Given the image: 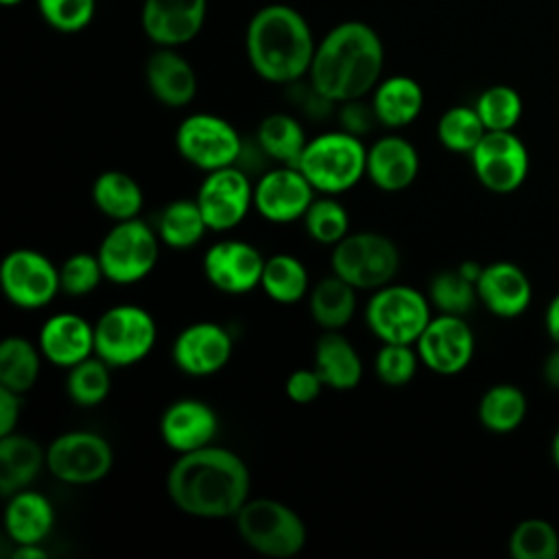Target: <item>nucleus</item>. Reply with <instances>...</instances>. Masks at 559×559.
I'll list each match as a JSON object with an SVG mask.
<instances>
[{"mask_svg":"<svg viewBox=\"0 0 559 559\" xmlns=\"http://www.w3.org/2000/svg\"><path fill=\"white\" fill-rule=\"evenodd\" d=\"M314 48L310 24L290 4H264L247 24V59L253 72L269 83L290 85L308 76Z\"/></svg>","mask_w":559,"mask_h":559,"instance_id":"3","label":"nucleus"},{"mask_svg":"<svg viewBox=\"0 0 559 559\" xmlns=\"http://www.w3.org/2000/svg\"><path fill=\"white\" fill-rule=\"evenodd\" d=\"M207 229L210 227L197 199L170 201L157 216V236L162 245L177 251H186L199 245Z\"/></svg>","mask_w":559,"mask_h":559,"instance_id":"32","label":"nucleus"},{"mask_svg":"<svg viewBox=\"0 0 559 559\" xmlns=\"http://www.w3.org/2000/svg\"><path fill=\"white\" fill-rule=\"evenodd\" d=\"M526 417V395L515 384H493L478 402V419L491 432H511Z\"/></svg>","mask_w":559,"mask_h":559,"instance_id":"35","label":"nucleus"},{"mask_svg":"<svg viewBox=\"0 0 559 559\" xmlns=\"http://www.w3.org/2000/svg\"><path fill=\"white\" fill-rule=\"evenodd\" d=\"M304 227L314 242L334 247L349 234V214L334 194H321L304 214Z\"/></svg>","mask_w":559,"mask_h":559,"instance_id":"38","label":"nucleus"},{"mask_svg":"<svg viewBox=\"0 0 559 559\" xmlns=\"http://www.w3.org/2000/svg\"><path fill=\"white\" fill-rule=\"evenodd\" d=\"M251 476L247 463L231 450L205 445L179 454L166 474L170 502L194 518H234L249 500Z\"/></svg>","mask_w":559,"mask_h":559,"instance_id":"1","label":"nucleus"},{"mask_svg":"<svg viewBox=\"0 0 559 559\" xmlns=\"http://www.w3.org/2000/svg\"><path fill=\"white\" fill-rule=\"evenodd\" d=\"M544 323H546L548 336L555 341V345H559V293L550 299V304L546 308Z\"/></svg>","mask_w":559,"mask_h":559,"instance_id":"49","label":"nucleus"},{"mask_svg":"<svg viewBox=\"0 0 559 559\" xmlns=\"http://www.w3.org/2000/svg\"><path fill=\"white\" fill-rule=\"evenodd\" d=\"M218 432L216 411L197 397L175 400L159 419V435L164 443L177 452L186 454L205 448L214 441Z\"/></svg>","mask_w":559,"mask_h":559,"instance_id":"20","label":"nucleus"},{"mask_svg":"<svg viewBox=\"0 0 559 559\" xmlns=\"http://www.w3.org/2000/svg\"><path fill=\"white\" fill-rule=\"evenodd\" d=\"M487 131H513L522 116V98L509 85H491L474 103Z\"/></svg>","mask_w":559,"mask_h":559,"instance_id":"41","label":"nucleus"},{"mask_svg":"<svg viewBox=\"0 0 559 559\" xmlns=\"http://www.w3.org/2000/svg\"><path fill=\"white\" fill-rule=\"evenodd\" d=\"M430 319V299L406 284L373 290L365 306V323L380 343L415 345Z\"/></svg>","mask_w":559,"mask_h":559,"instance_id":"9","label":"nucleus"},{"mask_svg":"<svg viewBox=\"0 0 559 559\" xmlns=\"http://www.w3.org/2000/svg\"><path fill=\"white\" fill-rule=\"evenodd\" d=\"M207 17V0H144L140 24L155 46L179 48L192 41Z\"/></svg>","mask_w":559,"mask_h":559,"instance_id":"19","label":"nucleus"},{"mask_svg":"<svg viewBox=\"0 0 559 559\" xmlns=\"http://www.w3.org/2000/svg\"><path fill=\"white\" fill-rule=\"evenodd\" d=\"M314 188L297 166L269 168L253 183V207L271 223H293L304 218L314 201Z\"/></svg>","mask_w":559,"mask_h":559,"instance_id":"16","label":"nucleus"},{"mask_svg":"<svg viewBox=\"0 0 559 559\" xmlns=\"http://www.w3.org/2000/svg\"><path fill=\"white\" fill-rule=\"evenodd\" d=\"M4 297L24 310H39L61 293L59 269L35 249H13L0 264Z\"/></svg>","mask_w":559,"mask_h":559,"instance_id":"12","label":"nucleus"},{"mask_svg":"<svg viewBox=\"0 0 559 559\" xmlns=\"http://www.w3.org/2000/svg\"><path fill=\"white\" fill-rule=\"evenodd\" d=\"M332 273L356 290H378L400 271L397 245L378 231H349L332 247Z\"/></svg>","mask_w":559,"mask_h":559,"instance_id":"7","label":"nucleus"},{"mask_svg":"<svg viewBox=\"0 0 559 559\" xmlns=\"http://www.w3.org/2000/svg\"><path fill=\"white\" fill-rule=\"evenodd\" d=\"M59 280H61V293L70 297H83L90 295L103 280V266L96 253H72L63 260L59 266Z\"/></svg>","mask_w":559,"mask_h":559,"instance_id":"44","label":"nucleus"},{"mask_svg":"<svg viewBox=\"0 0 559 559\" xmlns=\"http://www.w3.org/2000/svg\"><path fill=\"white\" fill-rule=\"evenodd\" d=\"M509 555L513 559H557L559 535L548 520L526 518L509 535Z\"/></svg>","mask_w":559,"mask_h":559,"instance_id":"39","label":"nucleus"},{"mask_svg":"<svg viewBox=\"0 0 559 559\" xmlns=\"http://www.w3.org/2000/svg\"><path fill=\"white\" fill-rule=\"evenodd\" d=\"M297 168L321 194H341L367 175V146L343 129L308 140Z\"/></svg>","mask_w":559,"mask_h":559,"instance_id":"4","label":"nucleus"},{"mask_svg":"<svg viewBox=\"0 0 559 559\" xmlns=\"http://www.w3.org/2000/svg\"><path fill=\"white\" fill-rule=\"evenodd\" d=\"M419 175V153L402 135H384L367 148V177L382 192L406 190Z\"/></svg>","mask_w":559,"mask_h":559,"instance_id":"24","label":"nucleus"},{"mask_svg":"<svg viewBox=\"0 0 559 559\" xmlns=\"http://www.w3.org/2000/svg\"><path fill=\"white\" fill-rule=\"evenodd\" d=\"M194 199L212 231H229L253 207V183L247 170L236 164L216 168L203 177Z\"/></svg>","mask_w":559,"mask_h":559,"instance_id":"13","label":"nucleus"},{"mask_svg":"<svg viewBox=\"0 0 559 559\" xmlns=\"http://www.w3.org/2000/svg\"><path fill=\"white\" fill-rule=\"evenodd\" d=\"M478 301L500 319L520 317L533 297V286L526 273L507 260L483 266L476 280Z\"/></svg>","mask_w":559,"mask_h":559,"instance_id":"21","label":"nucleus"},{"mask_svg":"<svg viewBox=\"0 0 559 559\" xmlns=\"http://www.w3.org/2000/svg\"><path fill=\"white\" fill-rule=\"evenodd\" d=\"M260 286L264 295L282 306H290L308 297V271L297 255L290 253H275L266 258Z\"/></svg>","mask_w":559,"mask_h":559,"instance_id":"33","label":"nucleus"},{"mask_svg":"<svg viewBox=\"0 0 559 559\" xmlns=\"http://www.w3.org/2000/svg\"><path fill=\"white\" fill-rule=\"evenodd\" d=\"M286 87H288V94H290V103H293L304 116H308V118L323 120V118L330 116L332 107L336 105V103H332L330 98H325L310 81H308V83H301V79H299V81H295V83H290V85H286Z\"/></svg>","mask_w":559,"mask_h":559,"instance_id":"45","label":"nucleus"},{"mask_svg":"<svg viewBox=\"0 0 559 559\" xmlns=\"http://www.w3.org/2000/svg\"><path fill=\"white\" fill-rule=\"evenodd\" d=\"M111 389V367L96 354L76 362L68 369L66 393L68 397L83 408L98 406L105 402Z\"/></svg>","mask_w":559,"mask_h":559,"instance_id":"36","label":"nucleus"},{"mask_svg":"<svg viewBox=\"0 0 559 559\" xmlns=\"http://www.w3.org/2000/svg\"><path fill=\"white\" fill-rule=\"evenodd\" d=\"M314 369L334 391H352L362 380V360L338 330H325L314 343Z\"/></svg>","mask_w":559,"mask_h":559,"instance_id":"26","label":"nucleus"},{"mask_svg":"<svg viewBox=\"0 0 559 559\" xmlns=\"http://www.w3.org/2000/svg\"><path fill=\"white\" fill-rule=\"evenodd\" d=\"M234 352L231 334L214 321H197L186 325L173 341V362L179 371L205 378L221 371Z\"/></svg>","mask_w":559,"mask_h":559,"instance_id":"18","label":"nucleus"},{"mask_svg":"<svg viewBox=\"0 0 559 559\" xmlns=\"http://www.w3.org/2000/svg\"><path fill=\"white\" fill-rule=\"evenodd\" d=\"M48 552L41 544H17L13 550V559H46Z\"/></svg>","mask_w":559,"mask_h":559,"instance_id":"51","label":"nucleus"},{"mask_svg":"<svg viewBox=\"0 0 559 559\" xmlns=\"http://www.w3.org/2000/svg\"><path fill=\"white\" fill-rule=\"evenodd\" d=\"M266 258L247 240H218L203 255V275L221 293L245 295L260 286Z\"/></svg>","mask_w":559,"mask_h":559,"instance_id":"17","label":"nucleus"},{"mask_svg":"<svg viewBox=\"0 0 559 559\" xmlns=\"http://www.w3.org/2000/svg\"><path fill=\"white\" fill-rule=\"evenodd\" d=\"M371 107L378 124L402 129L419 118L424 109V90L413 76L393 74L380 79V83L373 87Z\"/></svg>","mask_w":559,"mask_h":559,"instance_id":"27","label":"nucleus"},{"mask_svg":"<svg viewBox=\"0 0 559 559\" xmlns=\"http://www.w3.org/2000/svg\"><path fill=\"white\" fill-rule=\"evenodd\" d=\"M542 373H544V380L548 386L559 389V345L546 356Z\"/></svg>","mask_w":559,"mask_h":559,"instance_id":"50","label":"nucleus"},{"mask_svg":"<svg viewBox=\"0 0 559 559\" xmlns=\"http://www.w3.org/2000/svg\"><path fill=\"white\" fill-rule=\"evenodd\" d=\"M255 142L262 153L284 166H297L308 144L301 122L290 114H269L262 118L255 131Z\"/></svg>","mask_w":559,"mask_h":559,"instance_id":"31","label":"nucleus"},{"mask_svg":"<svg viewBox=\"0 0 559 559\" xmlns=\"http://www.w3.org/2000/svg\"><path fill=\"white\" fill-rule=\"evenodd\" d=\"M487 133L476 107L454 105L445 109L437 122L439 142L452 153H472Z\"/></svg>","mask_w":559,"mask_h":559,"instance_id":"37","label":"nucleus"},{"mask_svg":"<svg viewBox=\"0 0 559 559\" xmlns=\"http://www.w3.org/2000/svg\"><path fill=\"white\" fill-rule=\"evenodd\" d=\"M22 413V395L0 386V437L15 432Z\"/></svg>","mask_w":559,"mask_h":559,"instance_id":"48","label":"nucleus"},{"mask_svg":"<svg viewBox=\"0 0 559 559\" xmlns=\"http://www.w3.org/2000/svg\"><path fill=\"white\" fill-rule=\"evenodd\" d=\"M46 467V450L26 435L0 437V491L4 498L26 489Z\"/></svg>","mask_w":559,"mask_h":559,"instance_id":"28","label":"nucleus"},{"mask_svg":"<svg viewBox=\"0 0 559 559\" xmlns=\"http://www.w3.org/2000/svg\"><path fill=\"white\" fill-rule=\"evenodd\" d=\"M159 245L157 229L148 227L144 221H118L103 236L96 251L105 280L118 286L142 282L159 260Z\"/></svg>","mask_w":559,"mask_h":559,"instance_id":"8","label":"nucleus"},{"mask_svg":"<svg viewBox=\"0 0 559 559\" xmlns=\"http://www.w3.org/2000/svg\"><path fill=\"white\" fill-rule=\"evenodd\" d=\"M323 380L317 373V369H295L288 378H286V395L290 402L295 404H310L321 395L323 389Z\"/></svg>","mask_w":559,"mask_h":559,"instance_id":"47","label":"nucleus"},{"mask_svg":"<svg viewBox=\"0 0 559 559\" xmlns=\"http://www.w3.org/2000/svg\"><path fill=\"white\" fill-rule=\"evenodd\" d=\"M384 44L373 26L347 20L332 26L314 48L308 81L332 103L365 98L380 83Z\"/></svg>","mask_w":559,"mask_h":559,"instance_id":"2","label":"nucleus"},{"mask_svg":"<svg viewBox=\"0 0 559 559\" xmlns=\"http://www.w3.org/2000/svg\"><path fill=\"white\" fill-rule=\"evenodd\" d=\"M428 299L439 312L465 317L478 301V293L476 284L467 280L459 269H454L441 271L430 280Z\"/></svg>","mask_w":559,"mask_h":559,"instance_id":"40","label":"nucleus"},{"mask_svg":"<svg viewBox=\"0 0 559 559\" xmlns=\"http://www.w3.org/2000/svg\"><path fill=\"white\" fill-rule=\"evenodd\" d=\"M4 531L17 544H41L55 526V509L50 500L35 489H20L7 498Z\"/></svg>","mask_w":559,"mask_h":559,"instance_id":"25","label":"nucleus"},{"mask_svg":"<svg viewBox=\"0 0 559 559\" xmlns=\"http://www.w3.org/2000/svg\"><path fill=\"white\" fill-rule=\"evenodd\" d=\"M419 360L439 376L461 373L474 358V332L461 314H437L415 343Z\"/></svg>","mask_w":559,"mask_h":559,"instance_id":"15","label":"nucleus"},{"mask_svg":"<svg viewBox=\"0 0 559 559\" xmlns=\"http://www.w3.org/2000/svg\"><path fill=\"white\" fill-rule=\"evenodd\" d=\"M312 321L323 330L345 328L356 312V288L336 273L321 277L308 293Z\"/></svg>","mask_w":559,"mask_h":559,"instance_id":"30","label":"nucleus"},{"mask_svg":"<svg viewBox=\"0 0 559 559\" xmlns=\"http://www.w3.org/2000/svg\"><path fill=\"white\" fill-rule=\"evenodd\" d=\"M4 7H13V4H20L22 0H0Z\"/></svg>","mask_w":559,"mask_h":559,"instance_id":"53","label":"nucleus"},{"mask_svg":"<svg viewBox=\"0 0 559 559\" xmlns=\"http://www.w3.org/2000/svg\"><path fill=\"white\" fill-rule=\"evenodd\" d=\"M338 122H341V129H343V131L362 138L365 133H369V131L373 129V124L378 122V118H376V111H373L371 103L365 105L362 98H356V100L341 103Z\"/></svg>","mask_w":559,"mask_h":559,"instance_id":"46","label":"nucleus"},{"mask_svg":"<svg viewBox=\"0 0 559 559\" xmlns=\"http://www.w3.org/2000/svg\"><path fill=\"white\" fill-rule=\"evenodd\" d=\"M157 341L153 314L135 304L107 308L94 323V354L111 369L144 360Z\"/></svg>","mask_w":559,"mask_h":559,"instance_id":"6","label":"nucleus"},{"mask_svg":"<svg viewBox=\"0 0 559 559\" xmlns=\"http://www.w3.org/2000/svg\"><path fill=\"white\" fill-rule=\"evenodd\" d=\"M419 354L415 345L382 343L373 358V371L386 386H404L415 378L419 367Z\"/></svg>","mask_w":559,"mask_h":559,"instance_id":"42","label":"nucleus"},{"mask_svg":"<svg viewBox=\"0 0 559 559\" xmlns=\"http://www.w3.org/2000/svg\"><path fill=\"white\" fill-rule=\"evenodd\" d=\"M96 210L111 221L138 218L144 205L142 186L124 170H103L92 183Z\"/></svg>","mask_w":559,"mask_h":559,"instance_id":"29","label":"nucleus"},{"mask_svg":"<svg viewBox=\"0 0 559 559\" xmlns=\"http://www.w3.org/2000/svg\"><path fill=\"white\" fill-rule=\"evenodd\" d=\"M175 146L188 164L210 173L238 164L245 142L229 120L216 114L197 111L179 122Z\"/></svg>","mask_w":559,"mask_h":559,"instance_id":"10","label":"nucleus"},{"mask_svg":"<svg viewBox=\"0 0 559 559\" xmlns=\"http://www.w3.org/2000/svg\"><path fill=\"white\" fill-rule=\"evenodd\" d=\"M41 20L59 33L85 31L96 13V0H37Z\"/></svg>","mask_w":559,"mask_h":559,"instance_id":"43","label":"nucleus"},{"mask_svg":"<svg viewBox=\"0 0 559 559\" xmlns=\"http://www.w3.org/2000/svg\"><path fill=\"white\" fill-rule=\"evenodd\" d=\"M234 518L240 539L264 557L288 559L306 546L304 520L280 500L249 498Z\"/></svg>","mask_w":559,"mask_h":559,"instance_id":"5","label":"nucleus"},{"mask_svg":"<svg viewBox=\"0 0 559 559\" xmlns=\"http://www.w3.org/2000/svg\"><path fill=\"white\" fill-rule=\"evenodd\" d=\"M144 76L153 98L170 109L186 107L197 96V72L177 48L157 46L146 59Z\"/></svg>","mask_w":559,"mask_h":559,"instance_id":"23","label":"nucleus"},{"mask_svg":"<svg viewBox=\"0 0 559 559\" xmlns=\"http://www.w3.org/2000/svg\"><path fill=\"white\" fill-rule=\"evenodd\" d=\"M476 179L491 192H515L528 175V151L513 131H487L469 153Z\"/></svg>","mask_w":559,"mask_h":559,"instance_id":"14","label":"nucleus"},{"mask_svg":"<svg viewBox=\"0 0 559 559\" xmlns=\"http://www.w3.org/2000/svg\"><path fill=\"white\" fill-rule=\"evenodd\" d=\"M114 465L109 441L92 430H70L46 448L48 472L68 485H92L103 480Z\"/></svg>","mask_w":559,"mask_h":559,"instance_id":"11","label":"nucleus"},{"mask_svg":"<svg viewBox=\"0 0 559 559\" xmlns=\"http://www.w3.org/2000/svg\"><path fill=\"white\" fill-rule=\"evenodd\" d=\"M550 454H552V461H555V465L559 467V428H557V432H555V437H552V443H550Z\"/></svg>","mask_w":559,"mask_h":559,"instance_id":"52","label":"nucleus"},{"mask_svg":"<svg viewBox=\"0 0 559 559\" xmlns=\"http://www.w3.org/2000/svg\"><path fill=\"white\" fill-rule=\"evenodd\" d=\"M37 345L48 362L70 369L94 354V323L76 312H57L41 323Z\"/></svg>","mask_w":559,"mask_h":559,"instance_id":"22","label":"nucleus"},{"mask_svg":"<svg viewBox=\"0 0 559 559\" xmlns=\"http://www.w3.org/2000/svg\"><path fill=\"white\" fill-rule=\"evenodd\" d=\"M39 345H33L24 336H7L0 343V386H7L20 395L28 393L41 371Z\"/></svg>","mask_w":559,"mask_h":559,"instance_id":"34","label":"nucleus"}]
</instances>
